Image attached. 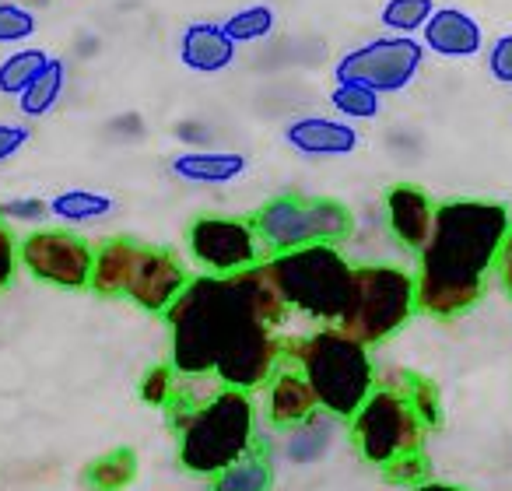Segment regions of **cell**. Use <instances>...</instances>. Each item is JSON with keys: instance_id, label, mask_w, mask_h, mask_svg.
<instances>
[{"instance_id": "cell-1", "label": "cell", "mask_w": 512, "mask_h": 491, "mask_svg": "<svg viewBox=\"0 0 512 491\" xmlns=\"http://www.w3.org/2000/svg\"><path fill=\"white\" fill-rule=\"evenodd\" d=\"M285 316L288 302L267 260L235 278L200 274L165 313L169 365L183 379H218L228 390L253 393L278 376Z\"/></svg>"}, {"instance_id": "cell-2", "label": "cell", "mask_w": 512, "mask_h": 491, "mask_svg": "<svg viewBox=\"0 0 512 491\" xmlns=\"http://www.w3.org/2000/svg\"><path fill=\"white\" fill-rule=\"evenodd\" d=\"M509 228V211L491 200H446L435 207L432 239L418 253V313L456 320L474 309Z\"/></svg>"}, {"instance_id": "cell-3", "label": "cell", "mask_w": 512, "mask_h": 491, "mask_svg": "<svg viewBox=\"0 0 512 491\" xmlns=\"http://www.w3.org/2000/svg\"><path fill=\"white\" fill-rule=\"evenodd\" d=\"M179 467L197 477H218L256 449L253 393L221 386L211 400L176 414Z\"/></svg>"}, {"instance_id": "cell-4", "label": "cell", "mask_w": 512, "mask_h": 491, "mask_svg": "<svg viewBox=\"0 0 512 491\" xmlns=\"http://www.w3.org/2000/svg\"><path fill=\"white\" fill-rule=\"evenodd\" d=\"M285 351L295 358L306 383L313 386L320 411L341 421L355 418L379 386L369 348L344 334L341 327H323L309 337H299V341L285 344Z\"/></svg>"}, {"instance_id": "cell-5", "label": "cell", "mask_w": 512, "mask_h": 491, "mask_svg": "<svg viewBox=\"0 0 512 491\" xmlns=\"http://www.w3.org/2000/svg\"><path fill=\"white\" fill-rule=\"evenodd\" d=\"M186 285H190V278L169 250H155V246H141L127 235H116L95 250L92 285L88 288L106 295V299L134 302L144 313L165 316L186 292Z\"/></svg>"}, {"instance_id": "cell-6", "label": "cell", "mask_w": 512, "mask_h": 491, "mask_svg": "<svg viewBox=\"0 0 512 491\" xmlns=\"http://www.w3.org/2000/svg\"><path fill=\"white\" fill-rule=\"evenodd\" d=\"M274 281L285 295L288 309H299L309 320L337 327L351 302L355 267L344 260L337 246H306V250L267 257Z\"/></svg>"}, {"instance_id": "cell-7", "label": "cell", "mask_w": 512, "mask_h": 491, "mask_svg": "<svg viewBox=\"0 0 512 491\" xmlns=\"http://www.w3.org/2000/svg\"><path fill=\"white\" fill-rule=\"evenodd\" d=\"M256 239L264 253L281 257V253L306 250V246H341L355 232V214L348 204L334 197H271L260 211L249 218Z\"/></svg>"}, {"instance_id": "cell-8", "label": "cell", "mask_w": 512, "mask_h": 491, "mask_svg": "<svg viewBox=\"0 0 512 491\" xmlns=\"http://www.w3.org/2000/svg\"><path fill=\"white\" fill-rule=\"evenodd\" d=\"M414 313H418L414 274L390 264H365L355 267L351 302L337 327L355 341H362L365 348H372V344H383L386 337L404 330Z\"/></svg>"}, {"instance_id": "cell-9", "label": "cell", "mask_w": 512, "mask_h": 491, "mask_svg": "<svg viewBox=\"0 0 512 491\" xmlns=\"http://www.w3.org/2000/svg\"><path fill=\"white\" fill-rule=\"evenodd\" d=\"M351 425V442L362 453V460H369L372 467H390L393 460L407 453H418L425 446V421L418 418L407 397L393 386H376L369 400L362 404V411L348 421Z\"/></svg>"}, {"instance_id": "cell-10", "label": "cell", "mask_w": 512, "mask_h": 491, "mask_svg": "<svg viewBox=\"0 0 512 491\" xmlns=\"http://www.w3.org/2000/svg\"><path fill=\"white\" fill-rule=\"evenodd\" d=\"M425 64V43L411 36H379L348 50L334 64L337 85H365L376 95L404 92Z\"/></svg>"}, {"instance_id": "cell-11", "label": "cell", "mask_w": 512, "mask_h": 491, "mask_svg": "<svg viewBox=\"0 0 512 491\" xmlns=\"http://www.w3.org/2000/svg\"><path fill=\"white\" fill-rule=\"evenodd\" d=\"M193 260L214 278H235L264 264V246L256 239L253 225L242 218H197L186 232Z\"/></svg>"}, {"instance_id": "cell-12", "label": "cell", "mask_w": 512, "mask_h": 491, "mask_svg": "<svg viewBox=\"0 0 512 491\" xmlns=\"http://www.w3.org/2000/svg\"><path fill=\"white\" fill-rule=\"evenodd\" d=\"M18 260L43 285L88 288L92 285L95 250L67 228H36L18 242Z\"/></svg>"}, {"instance_id": "cell-13", "label": "cell", "mask_w": 512, "mask_h": 491, "mask_svg": "<svg viewBox=\"0 0 512 491\" xmlns=\"http://www.w3.org/2000/svg\"><path fill=\"white\" fill-rule=\"evenodd\" d=\"M435 207L421 186L414 183H397L386 190V225H390L393 239L404 246V250L421 253L432 239L435 225Z\"/></svg>"}, {"instance_id": "cell-14", "label": "cell", "mask_w": 512, "mask_h": 491, "mask_svg": "<svg viewBox=\"0 0 512 491\" xmlns=\"http://www.w3.org/2000/svg\"><path fill=\"white\" fill-rule=\"evenodd\" d=\"M285 144L302 158H344L362 144L348 120L334 116H299L285 127Z\"/></svg>"}, {"instance_id": "cell-15", "label": "cell", "mask_w": 512, "mask_h": 491, "mask_svg": "<svg viewBox=\"0 0 512 491\" xmlns=\"http://www.w3.org/2000/svg\"><path fill=\"white\" fill-rule=\"evenodd\" d=\"M239 46L221 22H190L179 36V64L193 74H221L235 64Z\"/></svg>"}, {"instance_id": "cell-16", "label": "cell", "mask_w": 512, "mask_h": 491, "mask_svg": "<svg viewBox=\"0 0 512 491\" xmlns=\"http://www.w3.org/2000/svg\"><path fill=\"white\" fill-rule=\"evenodd\" d=\"M425 50L439 53L446 60H467L481 53V25L460 8H435V15L428 18V25L421 29Z\"/></svg>"}, {"instance_id": "cell-17", "label": "cell", "mask_w": 512, "mask_h": 491, "mask_svg": "<svg viewBox=\"0 0 512 491\" xmlns=\"http://www.w3.org/2000/svg\"><path fill=\"white\" fill-rule=\"evenodd\" d=\"M172 176L183 179L190 186H228L239 176H246L249 158L242 151H204V148H190L179 151L169 162Z\"/></svg>"}, {"instance_id": "cell-18", "label": "cell", "mask_w": 512, "mask_h": 491, "mask_svg": "<svg viewBox=\"0 0 512 491\" xmlns=\"http://www.w3.org/2000/svg\"><path fill=\"white\" fill-rule=\"evenodd\" d=\"M320 411L316 404V393L313 386L306 383V376L295 369H281L278 376L267 383V421L274 428H295L302 425L306 418Z\"/></svg>"}, {"instance_id": "cell-19", "label": "cell", "mask_w": 512, "mask_h": 491, "mask_svg": "<svg viewBox=\"0 0 512 491\" xmlns=\"http://www.w3.org/2000/svg\"><path fill=\"white\" fill-rule=\"evenodd\" d=\"M337 428H341V418H334V414H327V411H316L313 418H306L302 425L288 428L285 432V460L295 463V467L320 463L323 456L334 449Z\"/></svg>"}, {"instance_id": "cell-20", "label": "cell", "mask_w": 512, "mask_h": 491, "mask_svg": "<svg viewBox=\"0 0 512 491\" xmlns=\"http://www.w3.org/2000/svg\"><path fill=\"white\" fill-rule=\"evenodd\" d=\"M116 211V197L102 190H85V186H71L50 197V218L67 221V225H85V221L109 218Z\"/></svg>"}, {"instance_id": "cell-21", "label": "cell", "mask_w": 512, "mask_h": 491, "mask_svg": "<svg viewBox=\"0 0 512 491\" xmlns=\"http://www.w3.org/2000/svg\"><path fill=\"white\" fill-rule=\"evenodd\" d=\"M134 477H137V453L127 446L95 456V460L81 470V484H85L88 491H123L134 484Z\"/></svg>"}, {"instance_id": "cell-22", "label": "cell", "mask_w": 512, "mask_h": 491, "mask_svg": "<svg viewBox=\"0 0 512 491\" xmlns=\"http://www.w3.org/2000/svg\"><path fill=\"white\" fill-rule=\"evenodd\" d=\"M50 53L39 46H18L8 57L0 60V95L8 99H22L32 85L39 81V74L50 67Z\"/></svg>"}, {"instance_id": "cell-23", "label": "cell", "mask_w": 512, "mask_h": 491, "mask_svg": "<svg viewBox=\"0 0 512 491\" xmlns=\"http://www.w3.org/2000/svg\"><path fill=\"white\" fill-rule=\"evenodd\" d=\"M274 488V463L264 449H253L218 477H211V491H271Z\"/></svg>"}, {"instance_id": "cell-24", "label": "cell", "mask_w": 512, "mask_h": 491, "mask_svg": "<svg viewBox=\"0 0 512 491\" xmlns=\"http://www.w3.org/2000/svg\"><path fill=\"white\" fill-rule=\"evenodd\" d=\"M383 386H393L407 397V404L418 411V418L425 421V428H435L442 421V400H439V386L428 376L411 369H393L390 376L383 379Z\"/></svg>"}, {"instance_id": "cell-25", "label": "cell", "mask_w": 512, "mask_h": 491, "mask_svg": "<svg viewBox=\"0 0 512 491\" xmlns=\"http://www.w3.org/2000/svg\"><path fill=\"white\" fill-rule=\"evenodd\" d=\"M64 92H67V64L60 57H53L50 67L39 74L36 85L18 99V109H22L25 120H43V116H50L60 106Z\"/></svg>"}, {"instance_id": "cell-26", "label": "cell", "mask_w": 512, "mask_h": 491, "mask_svg": "<svg viewBox=\"0 0 512 491\" xmlns=\"http://www.w3.org/2000/svg\"><path fill=\"white\" fill-rule=\"evenodd\" d=\"M221 25H225V32L232 36L235 46L264 43V39H271L274 29H278V11H274L271 4H246V8L232 11Z\"/></svg>"}, {"instance_id": "cell-27", "label": "cell", "mask_w": 512, "mask_h": 491, "mask_svg": "<svg viewBox=\"0 0 512 491\" xmlns=\"http://www.w3.org/2000/svg\"><path fill=\"white\" fill-rule=\"evenodd\" d=\"M432 15H435L432 0H386L383 11H379V22L393 36H414L418 29H425Z\"/></svg>"}, {"instance_id": "cell-28", "label": "cell", "mask_w": 512, "mask_h": 491, "mask_svg": "<svg viewBox=\"0 0 512 491\" xmlns=\"http://www.w3.org/2000/svg\"><path fill=\"white\" fill-rule=\"evenodd\" d=\"M330 106L341 113V120H376L383 109V95H376L365 85H334L330 88Z\"/></svg>"}, {"instance_id": "cell-29", "label": "cell", "mask_w": 512, "mask_h": 491, "mask_svg": "<svg viewBox=\"0 0 512 491\" xmlns=\"http://www.w3.org/2000/svg\"><path fill=\"white\" fill-rule=\"evenodd\" d=\"M36 32H39L36 11L22 8V4H11V0H0V46H22Z\"/></svg>"}, {"instance_id": "cell-30", "label": "cell", "mask_w": 512, "mask_h": 491, "mask_svg": "<svg viewBox=\"0 0 512 491\" xmlns=\"http://www.w3.org/2000/svg\"><path fill=\"white\" fill-rule=\"evenodd\" d=\"M179 390V372L172 365H151L141 379V400L148 407H172Z\"/></svg>"}, {"instance_id": "cell-31", "label": "cell", "mask_w": 512, "mask_h": 491, "mask_svg": "<svg viewBox=\"0 0 512 491\" xmlns=\"http://www.w3.org/2000/svg\"><path fill=\"white\" fill-rule=\"evenodd\" d=\"M0 218L11 221V225H39V221L50 218V200L43 197H11L0 200Z\"/></svg>"}, {"instance_id": "cell-32", "label": "cell", "mask_w": 512, "mask_h": 491, "mask_svg": "<svg viewBox=\"0 0 512 491\" xmlns=\"http://www.w3.org/2000/svg\"><path fill=\"white\" fill-rule=\"evenodd\" d=\"M383 477L390 484H411V488L425 484L428 481V456H425V449H418V453H407V456H400V460H393L390 467H383Z\"/></svg>"}, {"instance_id": "cell-33", "label": "cell", "mask_w": 512, "mask_h": 491, "mask_svg": "<svg viewBox=\"0 0 512 491\" xmlns=\"http://www.w3.org/2000/svg\"><path fill=\"white\" fill-rule=\"evenodd\" d=\"M15 267H18V242L11 235L8 221L0 218V292L15 281Z\"/></svg>"}, {"instance_id": "cell-34", "label": "cell", "mask_w": 512, "mask_h": 491, "mask_svg": "<svg viewBox=\"0 0 512 491\" xmlns=\"http://www.w3.org/2000/svg\"><path fill=\"white\" fill-rule=\"evenodd\" d=\"M32 141V130L25 123H4L0 120V165L11 162L25 144Z\"/></svg>"}, {"instance_id": "cell-35", "label": "cell", "mask_w": 512, "mask_h": 491, "mask_svg": "<svg viewBox=\"0 0 512 491\" xmlns=\"http://www.w3.org/2000/svg\"><path fill=\"white\" fill-rule=\"evenodd\" d=\"M488 71L495 81L502 85H512V36H502L488 53Z\"/></svg>"}, {"instance_id": "cell-36", "label": "cell", "mask_w": 512, "mask_h": 491, "mask_svg": "<svg viewBox=\"0 0 512 491\" xmlns=\"http://www.w3.org/2000/svg\"><path fill=\"white\" fill-rule=\"evenodd\" d=\"M495 271H498V281H502L505 295L512 299V228H509V235H505V242H502V253H498Z\"/></svg>"}, {"instance_id": "cell-37", "label": "cell", "mask_w": 512, "mask_h": 491, "mask_svg": "<svg viewBox=\"0 0 512 491\" xmlns=\"http://www.w3.org/2000/svg\"><path fill=\"white\" fill-rule=\"evenodd\" d=\"M176 134H179V141H186V144H207L211 141V130H207L204 123H179Z\"/></svg>"}, {"instance_id": "cell-38", "label": "cell", "mask_w": 512, "mask_h": 491, "mask_svg": "<svg viewBox=\"0 0 512 491\" xmlns=\"http://www.w3.org/2000/svg\"><path fill=\"white\" fill-rule=\"evenodd\" d=\"M109 130H130V137H141L144 134V123H141V116L130 113V116H123V120H116Z\"/></svg>"}, {"instance_id": "cell-39", "label": "cell", "mask_w": 512, "mask_h": 491, "mask_svg": "<svg viewBox=\"0 0 512 491\" xmlns=\"http://www.w3.org/2000/svg\"><path fill=\"white\" fill-rule=\"evenodd\" d=\"M411 491H467V488H456V484H442V481H425Z\"/></svg>"}]
</instances>
